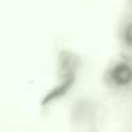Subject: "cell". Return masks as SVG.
<instances>
[{
  "label": "cell",
  "instance_id": "6da1fadb",
  "mask_svg": "<svg viewBox=\"0 0 132 132\" xmlns=\"http://www.w3.org/2000/svg\"><path fill=\"white\" fill-rule=\"evenodd\" d=\"M112 78L117 84L126 86L132 81V69L127 64H118L115 65V69L112 70Z\"/></svg>",
  "mask_w": 132,
  "mask_h": 132
},
{
  "label": "cell",
  "instance_id": "7a4b0ae2",
  "mask_svg": "<svg viewBox=\"0 0 132 132\" xmlns=\"http://www.w3.org/2000/svg\"><path fill=\"white\" fill-rule=\"evenodd\" d=\"M124 40H126V44H129L132 47V23L127 25L124 30Z\"/></svg>",
  "mask_w": 132,
  "mask_h": 132
}]
</instances>
